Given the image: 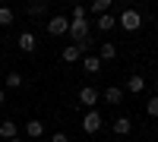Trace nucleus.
Here are the masks:
<instances>
[{"mask_svg":"<svg viewBox=\"0 0 158 142\" xmlns=\"http://www.w3.org/2000/svg\"><path fill=\"white\" fill-rule=\"evenodd\" d=\"M117 25H120L123 32H136L139 25H142V16H139V10H123V13H120V19H117Z\"/></svg>","mask_w":158,"mask_h":142,"instance_id":"nucleus-1","label":"nucleus"},{"mask_svg":"<svg viewBox=\"0 0 158 142\" xmlns=\"http://www.w3.org/2000/svg\"><path fill=\"white\" fill-rule=\"evenodd\" d=\"M67 35L73 38L76 44L85 41V38H89V22H85V19H70V32H67Z\"/></svg>","mask_w":158,"mask_h":142,"instance_id":"nucleus-2","label":"nucleus"},{"mask_svg":"<svg viewBox=\"0 0 158 142\" xmlns=\"http://www.w3.org/2000/svg\"><path fill=\"white\" fill-rule=\"evenodd\" d=\"M98 98H101L98 88H92V85L79 88V104H82V108H95V104H98Z\"/></svg>","mask_w":158,"mask_h":142,"instance_id":"nucleus-3","label":"nucleus"},{"mask_svg":"<svg viewBox=\"0 0 158 142\" xmlns=\"http://www.w3.org/2000/svg\"><path fill=\"white\" fill-rule=\"evenodd\" d=\"M67 32H70V19H67V16H51L48 35H67Z\"/></svg>","mask_w":158,"mask_h":142,"instance_id":"nucleus-4","label":"nucleus"},{"mask_svg":"<svg viewBox=\"0 0 158 142\" xmlns=\"http://www.w3.org/2000/svg\"><path fill=\"white\" fill-rule=\"evenodd\" d=\"M101 130V114L98 111H89L82 117V133H98Z\"/></svg>","mask_w":158,"mask_h":142,"instance_id":"nucleus-5","label":"nucleus"},{"mask_svg":"<svg viewBox=\"0 0 158 142\" xmlns=\"http://www.w3.org/2000/svg\"><path fill=\"white\" fill-rule=\"evenodd\" d=\"M60 57H63V63H76V60H82V51H79V44H70L60 51Z\"/></svg>","mask_w":158,"mask_h":142,"instance_id":"nucleus-6","label":"nucleus"},{"mask_svg":"<svg viewBox=\"0 0 158 142\" xmlns=\"http://www.w3.org/2000/svg\"><path fill=\"white\" fill-rule=\"evenodd\" d=\"M108 104H120L123 101V88H117V85H111V88H104V95H101Z\"/></svg>","mask_w":158,"mask_h":142,"instance_id":"nucleus-7","label":"nucleus"},{"mask_svg":"<svg viewBox=\"0 0 158 142\" xmlns=\"http://www.w3.org/2000/svg\"><path fill=\"white\" fill-rule=\"evenodd\" d=\"M25 136L41 139V136H44V123H41V120H29V123H25Z\"/></svg>","mask_w":158,"mask_h":142,"instance_id":"nucleus-8","label":"nucleus"},{"mask_svg":"<svg viewBox=\"0 0 158 142\" xmlns=\"http://www.w3.org/2000/svg\"><path fill=\"white\" fill-rule=\"evenodd\" d=\"M127 92H133V95L146 92V79H142V76H130L127 79Z\"/></svg>","mask_w":158,"mask_h":142,"instance_id":"nucleus-9","label":"nucleus"},{"mask_svg":"<svg viewBox=\"0 0 158 142\" xmlns=\"http://www.w3.org/2000/svg\"><path fill=\"white\" fill-rule=\"evenodd\" d=\"M111 130H114L117 136H127L130 130H133V123H130V117H117V120H114V126H111Z\"/></svg>","mask_w":158,"mask_h":142,"instance_id":"nucleus-10","label":"nucleus"},{"mask_svg":"<svg viewBox=\"0 0 158 142\" xmlns=\"http://www.w3.org/2000/svg\"><path fill=\"white\" fill-rule=\"evenodd\" d=\"M35 44H38V41H35V35H32V32H22V35H19V47L25 51V54H32Z\"/></svg>","mask_w":158,"mask_h":142,"instance_id":"nucleus-11","label":"nucleus"},{"mask_svg":"<svg viewBox=\"0 0 158 142\" xmlns=\"http://www.w3.org/2000/svg\"><path fill=\"white\" fill-rule=\"evenodd\" d=\"M114 57H117V44L104 41V44L98 47V60H114Z\"/></svg>","mask_w":158,"mask_h":142,"instance_id":"nucleus-12","label":"nucleus"},{"mask_svg":"<svg viewBox=\"0 0 158 142\" xmlns=\"http://www.w3.org/2000/svg\"><path fill=\"white\" fill-rule=\"evenodd\" d=\"M82 67H85V73H98V70H101L98 54H85V57H82Z\"/></svg>","mask_w":158,"mask_h":142,"instance_id":"nucleus-13","label":"nucleus"},{"mask_svg":"<svg viewBox=\"0 0 158 142\" xmlns=\"http://www.w3.org/2000/svg\"><path fill=\"white\" fill-rule=\"evenodd\" d=\"M16 130H19V126L13 123V120H3V123H0V136H3V139H16Z\"/></svg>","mask_w":158,"mask_h":142,"instance_id":"nucleus-14","label":"nucleus"},{"mask_svg":"<svg viewBox=\"0 0 158 142\" xmlns=\"http://www.w3.org/2000/svg\"><path fill=\"white\" fill-rule=\"evenodd\" d=\"M95 25H98V29H101V32H111V29H114V25H117V19L111 16V13H104V16H98V22H95Z\"/></svg>","mask_w":158,"mask_h":142,"instance_id":"nucleus-15","label":"nucleus"},{"mask_svg":"<svg viewBox=\"0 0 158 142\" xmlns=\"http://www.w3.org/2000/svg\"><path fill=\"white\" fill-rule=\"evenodd\" d=\"M108 10H111V0H95V3L89 6V13H95V16H104Z\"/></svg>","mask_w":158,"mask_h":142,"instance_id":"nucleus-16","label":"nucleus"},{"mask_svg":"<svg viewBox=\"0 0 158 142\" xmlns=\"http://www.w3.org/2000/svg\"><path fill=\"white\" fill-rule=\"evenodd\" d=\"M6 85H10V88H19V85H22V76H19V73H6Z\"/></svg>","mask_w":158,"mask_h":142,"instance_id":"nucleus-17","label":"nucleus"},{"mask_svg":"<svg viewBox=\"0 0 158 142\" xmlns=\"http://www.w3.org/2000/svg\"><path fill=\"white\" fill-rule=\"evenodd\" d=\"M13 22V10L10 6H0V25H10Z\"/></svg>","mask_w":158,"mask_h":142,"instance_id":"nucleus-18","label":"nucleus"},{"mask_svg":"<svg viewBox=\"0 0 158 142\" xmlns=\"http://www.w3.org/2000/svg\"><path fill=\"white\" fill-rule=\"evenodd\" d=\"M146 114L149 117H158V95H152V101L146 104Z\"/></svg>","mask_w":158,"mask_h":142,"instance_id":"nucleus-19","label":"nucleus"},{"mask_svg":"<svg viewBox=\"0 0 158 142\" xmlns=\"http://www.w3.org/2000/svg\"><path fill=\"white\" fill-rule=\"evenodd\" d=\"M89 16V6H73V16L70 19H85Z\"/></svg>","mask_w":158,"mask_h":142,"instance_id":"nucleus-20","label":"nucleus"},{"mask_svg":"<svg viewBox=\"0 0 158 142\" xmlns=\"http://www.w3.org/2000/svg\"><path fill=\"white\" fill-rule=\"evenodd\" d=\"M41 13H44V3H32L29 6V16H41Z\"/></svg>","mask_w":158,"mask_h":142,"instance_id":"nucleus-21","label":"nucleus"},{"mask_svg":"<svg viewBox=\"0 0 158 142\" xmlns=\"http://www.w3.org/2000/svg\"><path fill=\"white\" fill-rule=\"evenodd\" d=\"M51 142H70V139H67V133H54V136H51Z\"/></svg>","mask_w":158,"mask_h":142,"instance_id":"nucleus-22","label":"nucleus"},{"mask_svg":"<svg viewBox=\"0 0 158 142\" xmlns=\"http://www.w3.org/2000/svg\"><path fill=\"white\" fill-rule=\"evenodd\" d=\"M0 104H6V95H3V88H0Z\"/></svg>","mask_w":158,"mask_h":142,"instance_id":"nucleus-23","label":"nucleus"},{"mask_svg":"<svg viewBox=\"0 0 158 142\" xmlns=\"http://www.w3.org/2000/svg\"><path fill=\"white\" fill-rule=\"evenodd\" d=\"M10 142H22V139H19V136H16V139H10Z\"/></svg>","mask_w":158,"mask_h":142,"instance_id":"nucleus-24","label":"nucleus"},{"mask_svg":"<svg viewBox=\"0 0 158 142\" xmlns=\"http://www.w3.org/2000/svg\"><path fill=\"white\" fill-rule=\"evenodd\" d=\"M155 88H158V79H155Z\"/></svg>","mask_w":158,"mask_h":142,"instance_id":"nucleus-25","label":"nucleus"},{"mask_svg":"<svg viewBox=\"0 0 158 142\" xmlns=\"http://www.w3.org/2000/svg\"><path fill=\"white\" fill-rule=\"evenodd\" d=\"M155 63H158V57H155Z\"/></svg>","mask_w":158,"mask_h":142,"instance_id":"nucleus-26","label":"nucleus"}]
</instances>
